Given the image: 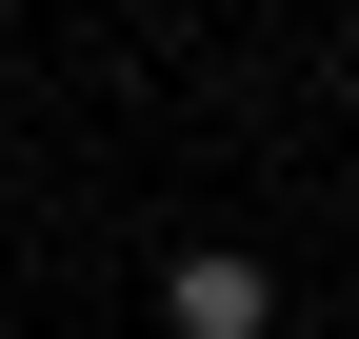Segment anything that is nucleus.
Wrapping results in <instances>:
<instances>
[{
  "instance_id": "obj_1",
  "label": "nucleus",
  "mask_w": 359,
  "mask_h": 339,
  "mask_svg": "<svg viewBox=\"0 0 359 339\" xmlns=\"http://www.w3.org/2000/svg\"><path fill=\"white\" fill-rule=\"evenodd\" d=\"M160 319L180 339H280V279H259L240 240H200V260H160Z\"/></svg>"
}]
</instances>
